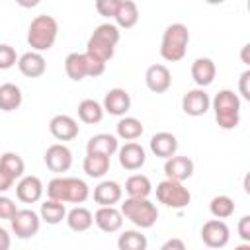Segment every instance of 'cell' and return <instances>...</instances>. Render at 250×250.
Instances as JSON below:
<instances>
[{
	"label": "cell",
	"mask_w": 250,
	"mask_h": 250,
	"mask_svg": "<svg viewBox=\"0 0 250 250\" xmlns=\"http://www.w3.org/2000/svg\"><path fill=\"white\" fill-rule=\"evenodd\" d=\"M59 35V23L49 14H39L31 20L27 27V43L35 53L49 51Z\"/></svg>",
	"instance_id": "3957f363"
},
{
	"label": "cell",
	"mask_w": 250,
	"mask_h": 250,
	"mask_svg": "<svg viewBox=\"0 0 250 250\" xmlns=\"http://www.w3.org/2000/svg\"><path fill=\"white\" fill-rule=\"evenodd\" d=\"M160 250H186V244H184L182 238H168V240L160 246Z\"/></svg>",
	"instance_id": "b9f144b4"
},
{
	"label": "cell",
	"mask_w": 250,
	"mask_h": 250,
	"mask_svg": "<svg viewBox=\"0 0 250 250\" xmlns=\"http://www.w3.org/2000/svg\"><path fill=\"white\" fill-rule=\"evenodd\" d=\"M10 246H12V238H10L8 230L0 227V250H10Z\"/></svg>",
	"instance_id": "7bdbcfd3"
},
{
	"label": "cell",
	"mask_w": 250,
	"mask_h": 250,
	"mask_svg": "<svg viewBox=\"0 0 250 250\" xmlns=\"http://www.w3.org/2000/svg\"><path fill=\"white\" fill-rule=\"evenodd\" d=\"M119 211L125 219H129L139 229H150V227H154V223L158 219L156 205L148 199H143V197H127L121 203Z\"/></svg>",
	"instance_id": "8992f818"
},
{
	"label": "cell",
	"mask_w": 250,
	"mask_h": 250,
	"mask_svg": "<svg viewBox=\"0 0 250 250\" xmlns=\"http://www.w3.org/2000/svg\"><path fill=\"white\" fill-rule=\"evenodd\" d=\"M49 131L57 141H72L78 137L80 127L76 123V119H72L70 115H55L49 121Z\"/></svg>",
	"instance_id": "9a60e30c"
},
{
	"label": "cell",
	"mask_w": 250,
	"mask_h": 250,
	"mask_svg": "<svg viewBox=\"0 0 250 250\" xmlns=\"http://www.w3.org/2000/svg\"><path fill=\"white\" fill-rule=\"evenodd\" d=\"M209 211L215 219H229L234 213V201L229 195H215L209 203Z\"/></svg>",
	"instance_id": "836d02e7"
},
{
	"label": "cell",
	"mask_w": 250,
	"mask_h": 250,
	"mask_svg": "<svg viewBox=\"0 0 250 250\" xmlns=\"http://www.w3.org/2000/svg\"><path fill=\"white\" fill-rule=\"evenodd\" d=\"M156 199L170 207V209H184L189 205L191 201V193L189 189L182 184V182H174V180H162L156 186Z\"/></svg>",
	"instance_id": "ba28073f"
},
{
	"label": "cell",
	"mask_w": 250,
	"mask_h": 250,
	"mask_svg": "<svg viewBox=\"0 0 250 250\" xmlns=\"http://www.w3.org/2000/svg\"><path fill=\"white\" fill-rule=\"evenodd\" d=\"M10 225H12V232L21 238V240H27V238H33L37 232H39V227H41V219L35 211L31 209H18L16 215L10 219Z\"/></svg>",
	"instance_id": "9c48e42d"
},
{
	"label": "cell",
	"mask_w": 250,
	"mask_h": 250,
	"mask_svg": "<svg viewBox=\"0 0 250 250\" xmlns=\"http://www.w3.org/2000/svg\"><path fill=\"white\" fill-rule=\"evenodd\" d=\"M117 150H119V141L115 135H109V133H98L90 137L86 143V152H98L111 158Z\"/></svg>",
	"instance_id": "cb8c5ba5"
},
{
	"label": "cell",
	"mask_w": 250,
	"mask_h": 250,
	"mask_svg": "<svg viewBox=\"0 0 250 250\" xmlns=\"http://www.w3.org/2000/svg\"><path fill=\"white\" fill-rule=\"evenodd\" d=\"M115 131H117V137L119 139L133 143L135 139H139L143 135L145 127H143V123L137 117H121L117 121V125H115Z\"/></svg>",
	"instance_id": "4dcf8cb0"
},
{
	"label": "cell",
	"mask_w": 250,
	"mask_h": 250,
	"mask_svg": "<svg viewBox=\"0 0 250 250\" xmlns=\"http://www.w3.org/2000/svg\"><path fill=\"white\" fill-rule=\"evenodd\" d=\"M117 4H119V0H98L96 2V10L104 18H113V14L117 10Z\"/></svg>",
	"instance_id": "8d00e7d4"
},
{
	"label": "cell",
	"mask_w": 250,
	"mask_h": 250,
	"mask_svg": "<svg viewBox=\"0 0 250 250\" xmlns=\"http://www.w3.org/2000/svg\"><path fill=\"white\" fill-rule=\"evenodd\" d=\"M113 20H115L117 27H125V29L133 27L139 21V8H137V4L131 2V0H119L117 10L113 14Z\"/></svg>",
	"instance_id": "484cf974"
},
{
	"label": "cell",
	"mask_w": 250,
	"mask_h": 250,
	"mask_svg": "<svg viewBox=\"0 0 250 250\" xmlns=\"http://www.w3.org/2000/svg\"><path fill=\"white\" fill-rule=\"evenodd\" d=\"M119 164L125 170H139L145 162H146V152L139 143H125L123 146H119Z\"/></svg>",
	"instance_id": "ac0fdd59"
},
{
	"label": "cell",
	"mask_w": 250,
	"mask_h": 250,
	"mask_svg": "<svg viewBox=\"0 0 250 250\" xmlns=\"http://www.w3.org/2000/svg\"><path fill=\"white\" fill-rule=\"evenodd\" d=\"M145 82L150 92L164 94L172 86V74H170L168 66H164V64H150L145 72Z\"/></svg>",
	"instance_id": "5bb4252c"
},
{
	"label": "cell",
	"mask_w": 250,
	"mask_h": 250,
	"mask_svg": "<svg viewBox=\"0 0 250 250\" xmlns=\"http://www.w3.org/2000/svg\"><path fill=\"white\" fill-rule=\"evenodd\" d=\"M104 111H107L109 115H117L123 117L129 107H131V96L127 90L123 88H111L107 90V94L104 96V104H102Z\"/></svg>",
	"instance_id": "4fadbf2b"
},
{
	"label": "cell",
	"mask_w": 250,
	"mask_h": 250,
	"mask_svg": "<svg viewBox=\"0 0 250 250\" xmlns=\"http://www.w3.org/2000/svg\"><path fill=\"white\" fill-rule=\"evenodd\" d=\"M123 188L113 180H104L94 188V201L100 207H113L121 201Z\"/></svg>",
	"instance_id": "e0dca14e"
},
{
	"label": "cell",
	"mask_w": 250,
	"mask_h": 250,
	"mask_svg": "<svg viewBox=\"0 0 250 250\" xmlns=\"http://www.w3.org/2000/svg\"><path fill=\"white\" fill-rule=\"evenodd\" d=\"M16 211H18L16 203H14L10 197L0 195V219H8V221H10V219L16 215Z\"/></svg>",
	"instance_id": "74e56055"
},
{
	"label": "cell",
	"mask_w": 250,
	"mask_h": 250,
	"mask_svg": "<svg viewBox=\"0 0 250 250\" xmlns=\"http://www.w3.org/2000/svg\"><path fill=\"white\" fill-rule=\"evenodd\" d=\"M21 105V90L12 84H0V109L2 111H14Z\"/></svg>",
	"instance_id": "f1b7e54d"
},
{
	"label": "cell",
	"mask_w": 250,
	"mask_h": 250,
	"mask_svg": "<svg viewBox=\"0 0 250 250\" xmlns=\"http://www.w3.org/2000/svg\"><path fill=\"white\" fill-rule=\"evenodd\" d=\"M189 43V31L184 23H170L162 33L160 57L168 62H178L186 57Z\"/></svg>",
	"instance_id": "5b68a950"
},
{
	"label": "cell",
	"mask_w": 250,
	"mask_h": 250,
	"mask_svg": "<svg viewBox=\"0 0 250 250\" xmlns=\"http://www.w3.org/2000/svg\"><path fill=\"white\" fill-rule=\"evenodd\" d=\"M234 250H250V242H242V244L234 246Z\"/></svg>",
	"instance_id": "f6af8a7d"
},
{
	"label": "cell",
	"mask_w": 250,
	"mask_h": 250,
	"mask_svg": "<svg viewBox=\"0 0 250 250\" xmlns=\"http://www.w3.org/2000/svg\"><path fill=\"white\" fill-rule=\"evenodd\" d=\"M248 80H250V70L246 68L242 74H240V80H238V92L244 100H250V90H248Z\"/></svg>",
	"instance_id": "ab89813d"
},
{
	"label": "cell",
	"mask_w": 250,
	"mask_h": 250,
	"mask_svg": "<svg viewBox=\"0 0 250 250\" xmlns=\"http://www.w3.org/2000/svg\"><path fill=\"white\" fill-rule=\"evenodd\" d=\"M39 219H43L47 225H59V223H62V219H66V207H64V203L47 199L45 203H41Z\"/></svg>",
	"instance_id": "1f68e13d"
},
{
	"label": "cell",
	"mask_w": 250,
	"mask_h": 250,
	"mask_svg": "<svg viewBox=\"0 0 250 250\" xmlns=\"http://www.w3.org/2000/svg\"><path fill=\"white\" fill-rule=\"evenodd\" d=\"M14 182H16V180H14V178H12V176H10V174L0 166V193L8 191V189L14 186Z\"/></svg>",
	"instance_id": "60d3db41"
},
{
	"label": "cell",
	"mask_w": 250,
	"mask_h": 250,
	"mask_svg": "<svg viewBox=\"0 0 250 250\" xmlns=\"http://www.w3.org/2000/svg\"><path fill=\"white\" fill-rule=\"evenodd\" d=\"M64 72L70 80L80 82L86 76H102L105 72V64L98 62L96 59H92L86 53H70L64 59Z\"/></svg>",
	"instance_id": "52a82bcc"
},
{
	"label": "cell",
	"mask_w": 250,
	"mask_h": 250,
	"mask_svg": "<svg viewBox=\"0 0 250 250\" xmlns=\"http://www.w3.org/2000/svg\"><path fill=\"white\" fill-rule=\"evenodd\" d=\"M166 180L184 182L193 176V160L189 156H172L164 162Z\"/></svg>",
	"instance_id": "2e32d148"
},
{
	"label": "cell",
	"mask_w": 250,
	"mask_h": 250,
	"mask_svg": "<svg viewBox=\"0 0 250 250\" xmlns=\"http://www.w3.org/2000/svg\"><path fill=\"white\" fill-rule=\"evenodd\" d=\"M16 195L21 203H35L43 195V182L37 176H23L16 184Z\"/></svg>",
	"instance_id": "d6986e66"
},
{
	"label": "cell",
	"mask_w": 250,
	"mask_h": 250,
	"mask_svg": "<svg viewBox=\"0 0 250 250\" xmlns=\"http://www.w3.org/2000/svg\"><path fill=\"white\" fill-rule=\"evenodd\" d=\"M238 236L244 242H250V215L240 217V221H238Z\"/></svg>",
	"instance_id": "f35d334b"
},
{
	"label": "cell",
	"mask_w": 250,
	"mask_h": 250,
	"mask_svg": "<svg viewBox=\"0 0 250 250\" xmlns=\"http://www.w3.org/2000/svg\"><path fill=\"white\" fill-rule=\"evenodd\" d=\"M109 164H111V158L105 156V154H98V152H86L84 156V172L90 176V178H102L107 174L109 170Z\"/></svg>",
	"instance_id": "4316f807"
},
{
	"label": "cell",
	"mask_w": 250,
	"mask_h": 250,
	"mask_svg": "<svg viewBox=\"0 0 250 250\" xmlns=\"http://www.w3.org/2000/svg\"><path fill=\"white\" fill-rule=\"evenodd\" d=\"M47 195L59 203H84L90 195V188L80 178L59 176L47 184Z\"/></svg>",
	"instance_id": "7a4b0ae2"
},
{
	"label": "cell",
	"mask_w": 250,
	"mask_h": 250,
	"mask_svg": "<svg viewBox=\"0 0 250 250\" xmlns=\"http://www.w3.org/2000/svg\"><path fill=\"white\" fill-rule=\"evenodd\" d=\"M78 117L82 123H88V125H96L104 119V107L102 104H98L96 100H82L78 104Z\"/></svg>",
	"instance_id": "f546056e"
},
{
	"label": "cell",
	"mask_w": 250,
	"mask_h": 250,
	"mask_svg": "<svg viewBox=\"0 0 250 250\" xmlns=\"http://www.w3.org/2000/svg\"><path fill=\"white\" fill-rule=\"evenodd\" d=\"M94 223L104 232H117L123 227V215L115 207H100L94 213Z\"/></svg>",
	"instance_id": "7402d4cb"
},
{
	"label": "cell",
	"mask_w": 250,
	"mask_h": 250,
	"mask_svg": "<svg viewBox=\"0 0 250 250\" xmlns=\"http://www.w3.org/2000/svg\"><path fill=\"white\" fill-rule=\"evenodd\" d=\"M248 51H250V45L246 43V45L242 47V55H240V57H242V62H244V64H250V59H248Z\"/></svg>",
	"instance_id": "ee69618b"
},
{
	"label": "cell",
	"mask_w": 250,
	"mask_h": 250,
	"mask_svg": "<svg viewBox=\"0 0 250 250\" xmlns=\"http://www.w3.org/2000/svg\"><path fill=\"white\" fill-rule=\"evenodd\" d=\"M146 246H148V240L139 230H125L117 238L119 250H146Z\"/></svg>",
	"instance_id": "d6a6232c"
},
{
	"label": "cell",
	"mask_w": 250,
	"mask_h": 250,
	"mask_svg": "<svg viewBox=\"0 0 250 250\" xmlns=\"http://www.w3.org/2000/svg\"><path fill=\"white\" fill-rule=\"evenodd\" d=\"M215 121L221 129H234L240 123V98L232 90H219L211 102Z\"/></svg>",
	"instance_id": "277c9868"
},
{
	"label": "cell",
	"mask_w": 250,
	"mask_h": 250,
	"mask_svg": "<svg viewBox=\"0 0 250 250\" xmlns=\"http://www.w3.org/2000/svg\"><path fill=\"white\" fill-rule=\"evenodd\" d=\"M125 191L129 193V197L148 199V195L152 191V184H150L148 176H145V174H133L125 182Z\"/></svg>",
	"instance_id": "83f0119b"
},
{
	"label": "cell",
	"mask_w": 250,
	"mask_h": 250,
	"mask_svg": "<svg viewBox=\"0 0 250 250\" xmlns=\"http://www.w3.org/2000/svg\"><path fill=\"white\" fill-rule=\"evenodd\" d=\"M150 150L154 152V156L158 158H172L176 156V150H178V139L168 133V131H160V133H154L150 137Z\"/></svg>",
	"instance_id": "44dd1931"
},
{
	"label": "cell",
	"mask_w": 250,
	"mask_h": 250,
	"mask_svg": "<svg viewBox=\"0 0 250 250\" xmlns=\"http://www.w3.org/2000/svg\"><path fill=\"white\" fill-rule=\"evenodd\" d=\"M119 27L115 23H100L94 33L90 35L88 43H86V55H90L92 59H96L98 62H107L111 61L113 53H115V45L119 43Z\"/></svg>",
	"instance_id": "6da1fadb"
},
{
	"label": "cell",
	"mask_w": 250,
	"mask_h": 250,
	"mask_svg": "<svg viewBox=\"0 0 250 250\" xmlns=\"http://www.w3.org/2000/svg\"><path fill=\"white\" fill-rule=\"evenodd\" d=\"M66 225H68V229L70 230H74V232H84V230H88L92 225H94V215H92V211L90 209H86V207H72L68 213H66Z\"/></svg>",
	"instance_id": "d4e9b609"
},
{
	"label": "cell",
	"mask_w": 250,
	"mask_h": 250,
	"mask_svg": "<svg viewBox=\"0 0 250 250\" xmlns=\"http://www.w3.org/2000/svg\"><path fill=\"white\" fill-rule=\"evenodd\" d=\"M18 68L23 76L27 78H39L45 74L47 70V62H45V57L41 53H35V51H29V53H23L20 59H18Z\"/></svg>",
	"instance_id": "ffe728a7"
},
{
	"label": "cell",
	"mask_w": 250,
	"mask_h": 250,
	"mask_svg": "<svg viewBox=\"0 0 250 250\" xmlns=\"http://www.w3.org/2000/svg\"><path fill=\"white\" fill-rule=\"evenodd\" d=\"M45 164L51 172H57V174H62L66 172L70 166H72V152L66 145L62 143H55L51 145L47 150H45Z\"/></svg>",
	"instance_id": "7c38bea8"
},
{
	"label": "cell",
	"mask_w": 250,
	"mask_h": 250,
	"mask_svg": "<svg viewBox=\"0 0 250 250\" xmlns=\"http://www.w3.org/2000/svg\"><path fill=\"white\" fill-rule=\"evenodd\" d=\"M211 107V100H209V94L203 90V88H193V90H188L182 98V109L186 115H191V117H199V115H205Z\"/></svg>",
	"instance_id": "8fae6325"
},
{
	"label": "cell",
	"mask_w": 250,
	"mask_h": 250,
	"mask_svg": "<svg viewBox=\"0 0 250 250\" xmlns=\"http://www.w3.org/2000/svg\"><path fill=\"white\" fill-rule=\"evenodd\" d=\"M0 166H2L14 180L23 178L25 164H23V158H21L20 154H16V152H4V154L0 156Z\"/></svg>",
	"instance_id": "e575fe53"
},
{
	"label": "cell",
	"mask_w": 250,
	"mask_h": 250,
	"mask_svg": "<svg viewBox=\"0 0 250 250\" xmlns=\"http://www.w3.org/2000/svg\"><path fill=\"white\" fill-rule=\"evenodd\" d=\"M201 240H203L205 246L217 250V248H223V246L229 244V240H230V230H229V227H227L225 221H221V219H211V221H207V223L201 227Z\"/></svg>",
	"instance_id": "30bf717a"
},
{
	"label": "cell",
	"mask_w": 250,
	"mask_h": 250,
	"mask_svg": "<svg viewBox=\"0 0 250 250\" xmlns=\"http://www.w3.org/2000/svg\"><path fill=\"white\" fill-rule=\"evenodd\" d=\"M18 55H16V49L6 45V43H0V70H8L12 68L14 64H18Z\"/></svg>",
	"instance_id": "d590c367"
},
{
	"label": "cell",
	"mask_w": 250,
	"mask_h": 250,
	"mask_svg": "<svg viewBox=\"0 0 250 250\" xmlns=\"http://www.w3.org/2000/svg\"><path fill=\"white\" fill-rule=\"evenodd\" d=\"M215 76H217V66H215V62L211 59L199 57V59L193 61V64H191V78H193V82L199 88H205V86L213 84Z\"/></svg>",
	"instance_id": "603a6c76"
}]
</instances>
